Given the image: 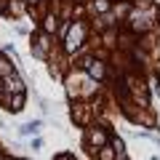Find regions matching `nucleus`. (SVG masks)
<instances>
[{"label":"nucleus","instance_id":"f257e3e1","mask_svg":"<svg viewBox=\"0 0 160 160\" xmlns=\"http://www.w3.org/2000/svg\"><path fill=\"white\" fill-rule=\"evenodd\" d=\"M83 43H86V24L75 22L72 29H69V38H67V51H78Z\"/></svg>","mask_w":160,"mask_h":160},{"label":"nucleus","instance_id":"f03ea898","mask_svg":"<svg viewBox=\"0 0 160 160\" xmlns=\"http://www.w3.org/2000/svg\"><path fill=\"white\" fill-rule=\"evenodd\" d=\"M86 144H91V147H107V131L104 128H99V126H93V128H88V136H86Z\"/></svg>","mask_w":160,"mask_h":160},{"label":"nucleus","instance_id":"7ed1b4c3","mask_svg":"<svg viewBox=\"0 0 160 160\" xmlns=\"http://www.w3.org/2000/svg\"><path fill=\"white\" fill-rule=\"evenodd\" d=\"M83 67H88V75L96 80H102L104 75H107V67H104V62H96V59H86L83 62Z\"/></svg>","mask_w":160,"mask_h":160},{"label":"nucleus","instance_id":"20e7f679","mask_svg":"<svg viewBox=\"0 0 160 160\" xmlns=\"http://www.w3.org/2000/svg\"><path fill=\"white\" fill-rule=\"evenodd\" d=\"M3 86H6L8 91H13L16 96H19V93H24V83L16 78V75H8V78H3Z\"/></svg>","mask_w":160,"mask_h":160},{"label":"nucleus","instance_id":"39448f33","mask_svg":"<svg viewBox=\"0 0 160 160\" xmlns=\"http://www.w3.org/2000/svg\"><path fill=\"white\" fill-rule=\"evenodd\" d=\"M32 53H35V56H40V59H43V56L48 53V35H46V32H43V35H38V40H35V48H32Z\"/></svg>","mask_w":160,"mask_h":160},{"label":"nucleus","instance_id":"423d86ee","mask_svg":"<svg viewBox=\"0 0 160 160\" xmlns=\"http://www.w3.org/2000/svg\"><path fill=\"white\" fill-rule=\"evenodd\" d=\"M88 112H91V107H88V104H75L72 120H78V123H88Z\"/></svg>","mask_w":160,"mask_h":160},{"label":"nucleus","instance_id":"0eeeda50","mask_svg":"<svg viewBox=\"0 0 160 160\" xmlns=\"http://www.w3.org/2000/svg\"><path fill=\"white\" fill-rule=\"evenodd\" d=\"M53 29H56V16H53V13H48L46 19H43V32H53Z\"/></svg>","mask_w":160,"mask_h":160},{"label":"nucleus","instance_id":"6e6552de","mask_svg":"<svg viewBox=\"0 0 160 160\" xmlns=\"http://www.w3.org/2000/svg\"><path fill=\"white\" fill-rule=\"evenodd\" d=\"M22 104H24V93H19V96H13L11 102H8V107H6V109H11V112H19V109H22Z\"/></svg>","mask_w":160,"mask_h":160},{"label":"nucleus","instance_id":"1a4fd4ad","mask_svg":"<svg viewBox=\"0 0 160 160\" xmlns=\"http://www.w3.org/2000/svg\"><path fill=\"white\" fill-rule=\"evenodd\" d=\"M38 131H40V123H27V126L19 128V133H22V136H29V133H38Z\"/></svg>","mask_w":160,"mask_h":160},{"label":"nucleus","instance_id":"9d476101","mask_svg":"<svg viewBox=\"0 0 160 160\" xmlns=\"http://www.w3.org/2000/svg\"><path fill=\"white\" fill-rule=\"evenodd\" d=\"M93 11L96 13H107L109 11V0H93Z\"/></svg>","mask_w":160,"mask_h":160},{"label":"nucleus","instance_id":"9b49d317","mask_svg":"<svg viewBox=\"0 0 160 160\" xmlns=\"http://www.w3.org/2000/svg\"><path fill=\"white\" fill-rule=\"evenodd\" d=\"M99 160H115V149L112 147H102L99 149Z\"/></svg>","mask_w":160,"mask_h":160},{"label":"nucleus","instance_id":"f8f14e48","mask_svg":"<svg viewBox=\"0 0 160 160\" xmlns=\"http://www.w3.org/2000/svg\"><path fill=\"white\" fill-rule=\"evenodd\" d=\"M8 11H11V16H22L24 6H22V3H19V0H11V6H8Z\"/></svg>","mask_w":160,"mask_h":160},{"label":"nucleus","instance_id":"ddd939ff","mask_svg":"<svg viewBox=\"0 0 160 160\" xmlns=\"http://www.w3.org/2000/svg\"><path fill=\"white\" fill-rule=\"evenodd\" d=\"M8 75H11V64L0 56V78H8Z\"/></svg>","mask_w":160,"mask_h":160},{"label":"nucleus","instance_id":"4468645a","mask_svg":"<svg viewBox=\"0 0 160 160\" xmlns=\"http://www.w3.org/2000/svg\"><path fill=\"white\" fill-rule=\"evenodd\" d=\"M56 160H75V158H72V155H59Z\"/></svg>","mask_w":160,"mask_h":160},{"label":"nucleus","instance_id":"2eb2a0df","mask_svg":"<svg viewBox=\"0 0 160 160\" xmlns=\"http://www.w3.org/2000/svg\"><path fill=\"white\" fill-rule=\"evenodd\" d=\"M115 160H128V158H126V155H115Z\"/></svg>","mask_w":160,"mask_h":160},{"label":"nucleus","instance_id":"dca6fc26","mask_svg":"<svg viewBox=\"0 0 160 160\" xmlns=\"http://www.w3.org/2000/svg\"><path fill=\"white\" fill-rule=\"evenodd\" d=\"M0 160H8V158H0Z\"/></svg>","mask_w":160,"mask_h":160}]
</instances>
